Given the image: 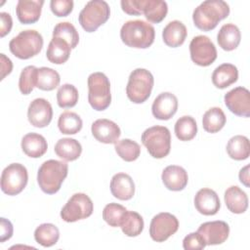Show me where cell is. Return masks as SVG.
<instances>
[{"instance_id": "obj_1", "label": "cell", "mask_w": 250, "mask_h": 250, "mask_svg": "<svg viewBox=\"0 0 250 250\" xmlns=\"http://www.w3.org/2000/svg\"><path fill=\"white\" fill-rule=\"evenodd\" d=\"M229 15V6L223 0H206L197 6L192 14L194 25L203 31L214 29Z\"/></svg>"}, {"instance_id": "obj_2", "label": "cell", "mask_w": 250, "mask_h": 250, "mask_svg": "<svg viewBox=\"0 0 250 250\" xmlns=\"http://www.w3.org/2000/svg\"><path fill=\"white\" fill-rule=\"evenodd\" d=\"M154 37V27L142 20L128 21L120 29L122 42L131 48L146 49L152 45Z\"/></svg>"}, {"instance_id": "obj_3", "label": "cell", "mask_w": 250, "mask_h": 250, "mask_svg": "<svg viewBox=\"0 0 250 250\" xmlns=\"http://www.w3.org/2000/svg\"><path fill=\"white\" fill-rule=\"evenodd\" d=\"M68 173V165L60 160L50 159L41 164L37 173V183L47 194L58 192Z\"/></svg>"}, {"instance_id": "obj_4", "label": "cell", "mask_w": 250, "mask_h": 250, "mask_svg": "<svg viewBox=\"0 0 250 250\" xmlns=\"http://www.w3.org/2000/svg\"><path fill=\"white\" fill-rule=\"evenodd\" d=\"M42 47L43 37L34 29L21 31L9 43L11 53L21 60H27L36 56L40 53Z\"/></svg>"}, {"instance_id": "obj_5", "label": "cell", "mask_w": 250, "mask_h": 250, "mask_svg": "<svg viewBox=\"0 0 250 250\" xmlns=\"http://www.w3.org/2000/svg\"><path fill=\"white\" fill-rule=\"evenodd\" d=\"M142 143L148 153L157 159L166 157L171 149V134L165 126H152L142 134Z\"/></svg>"}, {"instance_id": "obj_6", "label": "cell", "mask_w": 250, "mask_h": 250, "mask_svg": "<svg viewBox=\"0 0 250 250\" xmlns=\"http://www.w3.org/2000/svg\"><path fill=\"white\" fill-rule=\"evenodd\" d=\"M88 102L98 111L106 109L111 103L110 83L103 72H93L88 77Z\"/></svg>"}, {"instance_id": "obj_7", "label": "cell", "mask_w": 250, "mask_h": 250, "mask_svg": "<svg viewBox=\"0 0 250 250\" xmlns=\"http://www.w3.org/2000/svg\"><path fill=\"white\" fill-rule=\"evenodd\" d=\"M154 79L150 71L146 68L134 69L128 79L126 95L134 104H143L150 96Z\"/></svg>"}, {"instance_id": "obj_8", "label": "cell", "mask_w": 250, "mask_h": 250, "mask_svg": "<svg viewBox=\"0 0 250 250\" xmlns=\"http://www.w3.org/2000/svg\"><path fill=\"white\" fill-rule=\"evenodd\" d=\"M109 16L110 9L105 1L92 0L81 10L78 21L85 31L94 32L109 19Z\"/></svg>"}, {"instance_id": "obj_9", "label": "cell", "mask_w": 250, "mask_h": 250, "mask_svg": "<svg viewBox=\"0 0 250 250\" xmlns=\"http://www.w3.org/2000/svg\"><path fill=\"white\" fill-rule=\"evenodd\" d=\"M94 204L91 198L83 192L74 193L61 210V218L66 223L86 219L92 215Z\"/></svg>"}, {"instance_id": "obj_10", "label": "cell", "mask_w": 250, "mask_h": 250, "mask_svg": "<svg viewBox=\"0 0 250 250\" xmlns=\"http://www.w3.org/2000/svg\"><path fill=\"white\" fill-rule=\"evenodd\" d=\"M28 174L26 168L21 163L8 165L1 175V189L8 195H17L26 187Z\"/></svg>"}, {"instance_id": "obj_11", "label": "cell", "mask_w": 250, "mask_h": 250, "mask_svg": "<svg viewBox=\"0 0 250 250\" xmlns=\"http://www.w3.org/2000/svg\"><path fill=\"white\" fill-rule=\"evenodd\" d=\"M191 61L200 66H208L217 59V50L208 36L197 35L189 43Z\"/></svg>"}, {"instance_id": "obj_12", "label": "cell", "mask_w": 250, "mask_h": 250, "mask_svg": "<svg viewBox=\"0 0 250 250\" xmlns=\"http://www.w3.org/2000/svg\"><path fill=\"white\" fill-rule=\"evenodd\" d=\"M179 229V221L176 216L168 212L155 215L149 225V235L156 242H163L173 235Z\"/></svg>"}, {"instance_id": "obj_13", "label": "cell", "mask_w": 250, "mask_h": 250, "mask_svg": "<svg viewBox=\"0 0 250 250\" xmlns=\"http://www.w3.org/2000/svg\"><path fill=\"white\" fill-rule=\"evenodd\" d=\"M225 104L230 112L237 116H250V93L244 87H236L229 91L224 97Z\"/></svg>"}, {"instance_id": "obj_14", "label": "cell", "mask_w": 250, "mask_h": 250, "mask_svg": "<svg viewBox=\"0 0 250 250\" xmlns=\"http://www.w3.org/2000/svg\"><path fill=\"white\" fill-rule=\"evenodd\" d=\"M27 118L29 123L36 128L48 126L53 118V108L51 104L43 98L33 100L27 108Z\"/></svg>"}, {"instance_id": "obj_15", "label": "cell", "mask_w": 250, "mask_h": 250, "mask_svg": "<svg viewBox=\"0 0 250 250\" xmlns=\"http://www.w3.org/2000/svg\"><path fill=\"white\" fill-rule=\"evenodd\" d=\"M197 232L201 234L206 245H218L228 239L229 227L224 221L206 222L199 226Z\"/></svg>"}, {"instance_id": "obj_16", "label": "cell", "mask_w": 250, "mask_h": 250, "mask_svg": "<svg viewBox=\"0 0 250 250\" xmlns=\"http://www.w3.org/2000/svg\"><path fill=\"white\" fill-rule=\"evenodd\" d=\"M178 109V99L170 92L159 94L153 101L151 105L152 115L159 120H169Z\"/></svg>"}, {"instance_id": "obj_17", "label": "cell", "mask_w": 250, "mask_h": 250, "mask_svg": "<svg viewBox=\"0 0 250 250\" xmlns=\"http://www.w3.org/2000/svg\"><path fill=\"white\" fill-rule=\"evenodd\" d=\"M91 132L94 138L103 144H115L121 135L119 126L106 118L94 121L91 126Z\"/></svg>"}, {"instance_id": "obj_18", "label": "cell", "mask_w": 250, "mask_h": 250, "mask_svg": "<svg viewBox=\"0 0 250 250\" xmlns=\"http://www.w3.org/2000/svg\"><path fill=\"white\" fill-rule=\"evenodd\" d=\"M194 207L202 215H215L221 207L220 198L215 190L207 188H201L194 196Z\"/></svg>"}, {"instance_id": "obj_19", "label": "cell", "mask_w": 250, "mask_h": 250, "mask_svg": "<svg viewBox=\"0 0 250 250\" xmlns=\"http://www.w3.org/2000/svg\"><path fill=\"white\" fill-rule=\"evenodd\" d=\"M164 186L172 191L183 190L188 182V176L187 171L178 165L167 166L161 175Z\"/></svg>"}, {"instance_id": "obj_20", "label": "cell", "mask_w": 250, "mask_h": 250, "mask_svg": "<svg viewBox=\"0 0 250 250\" xmlns=\"http://www.w3.org/2000/svg\"><path fill=\"white\" fill-rule=\"evenodd\" d=\"M43 0H19L16 7L18 20L22 24L36 22L41 15Z\"/></svg>"}, {"instance_id": "obj_21", "label": "cell", "mask_w": 250, "mask_h": 250, "mask_svg": "<svg viewBox=\"0 0 250 250\" xmlns=\"http://www.w3.org/2000/svg\"><path fill=\"white\" fill-rule=\"evenodd\" d=\"M110 191L119 200H129L135 194L133 179L126 173L115 174L110 181Z\"/></svg>"}, {"instance_id": "obj_22", "label": "cell", "mask_w": 250, "mask_h": 250, "mask_svg": "<svg viewBox=\"0 0 250 250\" xmlns=\"http://www.w3.org/2000/svg\"><path fill=\"white\" fill-rule=\"evenodd\" d=\"M227 208L234 214H242L248 208V197L245 191H243L237 186H231L228 188L224 195Z\"/></svg>"}, {"instance_id": "obj_23", "label": "cell", "mask_w": 250, "mask_h": 250, "mask_svg": "<svg viewBox=\"0 0 250 250\" xmlns=\"http://www.w3.org/2000/svg\"><path fill=\"white\" fill-rule=\"evenodd\" d=\"M22 151L31 158H39L45 154L48 148L46 139L37 133H28L21 139Z\"/></svg>"}, {"instance_id": "obj_24", "label": "cell", "mask_w": 250, "mask_h": 250, "mask_svg": "<svg viewBox=\"0 0 250 250\" xmlns=\"http://www.w3.org/2000/svg\"><path fill=\"white\" fill-rule=\"evenodd\" d=\"M187 27L182 21H172L163 28L162 39L167 46L177 48L183 45L187 38Z\"/></svg>"}, {"instance_id": "obj_25", "label": "cell", "mask_w": 250, "mask_h": 250, "mask_svg": "<svg viewBox=\"0 0 250 250\" xmlns=\"http://www.w3.org/2000/svg\"><path fill=\"white\" fill-rule=\"evenodd\" d=\"M238 78V70L234 64L223 63L217 66L212 73V82L215 87L225 89L235 83Z\"/></svg>"}, {"instance_id": "obj_26", "label": "cell", "mask_w": 250, "mask_h": 250, "mask_svg": "<svg viewBox=\"0 0 250 250\" xmlns=\"http://www.w3.org/2000/svg\"><path fill=\"white\" fill-rule=\"evenodd\" d=\"M70 51L71 47L65 40L59 37H53L48 45L46 57L52 63L62 64L68 60Z\"/></svg>"}, {"instance_id": "obj_27", "label": "cell", "mask_w": 250, "mask_h": 250, "mask_svg": "<svg viewBox=\"0 0 250 250\" xmlns=\"http://www.w3.org/2000/svg\"><path fill=\"white\" fill-rule=\"evenodd\" d=\"M241 34L239 28L233 23L224 24L217 35L219 46L225 51H232L236 49L240 43Z\"/></svg>"}, {"instance_id": "obj_28", "label": "cell", "mask_w": 250, "mask_h": 250, "mask_svg": "<svg viewBox=\"0 0 250 250\" xmlns=\"http://www.w3.org/2000/svg\"><path fill=\"white\" fill-rule=\"evenodd\" d=\"M56 154L65 160L74 161L79 158L82 152V146L78 141L71 138H62L55 145Z\"/></svg>"}, {"instance_id": "obj_29", "label": "cell", "mask_w": 250, "mask_h": 250, "mask_svg": "<svg viewBox=\"0 0 250 250\" xmlns=\"http://www.w3.org/2000/svg\"><path fill=\"white\" fill-rule=\"evenodd\" d=\"M227 152L231 159H247L250 154V145L248 138L242 135L231 137L227 144Z\"/></svg>"}, {"instance_id": "obj_30", "label": "cell", "mask_w": 250, "mask_h": 250, "mask_svg": "<svg viewBox=\"0 0 250 250\" xmlns=\"http://www.w3.org/2000/svg\"><path fill=\"white\" fill-rule=\"evenodd\" d=\"M226 121L227 118L222 108L214 106L203 114L202 126L206 132L214 134L224 128Z\"/></svg>"}, {"instance_id": "obj_31", "label": "cell", "mask_w": 250, "mask_h": 250, "mask_svg": "<svg viewBox=\"0 0 250 250\" xmlns=\"http://www.w3.org/2000/svg\"><path fill=\"white\" fill-rule=\"evenodd\" d=\"M119 227L125 235L130 237L138 236L144 229L143 217L135 211L127 210L123 215Z\"/></svg>"}, {"instance_id": "obj_32", "label": "cell", "mask_w": 250, "mask_h": 250, "mask_svg": "<svg viewBox=\"0 0 250 250\" xmlns=\"http://www.w3.org/2000/svg\"><path fill=\"white\" fill-rule=\"evenodd\" d=\"M168 13V6L162 0H145L143 14L152 23L161 22Z\"/></svg>"}, {"instance_id": "obj_33", "label": "cell", "mask_w": 250, "mask_h": 250, "mask_svg": "<svg viewBox=\"0 0 250 250\" xmlns=\"http://www.w3.org/2000/svg\"><path fill=\"white\" fill-rule=\"evenodd\" d=\"M60 238L59 229L50 223L41 224L34 231V239L43 247H51L55 245Z\"/></svg>"}, {"instance_id": "obj_34", "label": "cell", "mask_w": 250, "mask_h": 250, "mask_svg": "<svg viewBox=\"0 0 250 250\" xmlns=\"http://www.w3.org/2000/svg\"><path fill=\"white\" fill-rule=\"evenodd\" d=\"M176 137L183 142L192 140L197 133V124L193 117L189 115H184L180 117L174 127Z\"/></svg>"}, {"instance_id": "obj_35", "label": "cell", "mask_w": 250, "mask_h": 250, "mask_svg": "<svg viewBox=\"0 0 250 250\" xmlns=\"http://www.w3.org/2000/svg\"><path fill=\"white\" fill-rule=\"evenodd\" d=\"M61 81L58 71L51 67L42 66L37 69L36 87L43 91H52L56 89Z\"/></svg>"}, {"instance_id": "obj_36", "label": "cell", "mask_w": 250, "mask_h": 250, "mask_svg": "<svg viewBox=\"0 0 250 250\" xmlns=\"http://www.w3.org/2000/svg\"><path fill=\"white\" fill-rule=\"evenodd\" d=\"M81 117L72 111L62 112L58 120L59 130L64 135H74L82 129Z\"/></svg>"}, {"instance_id": "obj_37", "label": "cell", "mask_w": 250, "mask_h": 250, "mask_svg": "<svg viewBox=\"0 0 250 250\" xmlns=\"http://www.w3.org/2000/svg\"><path fill=\"white\" fill-rule=\"evenodd\" d=\"M114 148L118 156L127 162H132L138 159L141 154L140 145L130 139H123L114 144Z\"/></svg>"}, {"instance_id": "obj_38", "label": "cell", "mask_w": 250, "mask_h": 250, "mask_svg": "<svg viewBox=\"0 0 250 250\" xmlns=\"http://www.w3.org/2000/svg\"><path fill=\"white\" fill-rule=\"evenodd\" d=\"M53 37H59L65 40L71 49H74L79 42V35L74 25L68 21L59 22L53 30Z\"/></svg>"}, {"instance_id": "obj_39", "label": "cell", "mask_w": 250, "mask_h": 250, "mask_svg": "<svg viewBox=\"0 0 250 250\" xmlns=\"http://www.w3.org/2000/svg\"><path fill=\"white\" fill-rule=\"evenodd\" d=\"M78 98V90L72 84H63L57 92V102L62 108L73 107L77 104Z\"/></svg>"}, {"instance_id": "obj_40", "label": "cell", "mask_w": 250, "mask_h": 250, "mask_svg": "<svg viewBox=\"0 0 250 250\" xmlns=\"http://www.w3.org/2000/svg\"><path fill=\"white\" fill-rule=\"evenodd\" d=\"M37 69L34 65H27L21 70L19 78V89L21 94L28 95L36 87Z\"/></svg>"}, {"instance_id": "obj_41", "label": "cell", "mask_w": 250, "mask_h": 250, "mask_svg": "<svg viewBox=\"0 0 250 250\" xmlns=\"http://www.w3.org/2000/svg\"><path fill=\"white\" fill-rule=\"evenodd\" d=\"M127 209L118 203H109L103 210V219L110 227L116 228L120 226L121 220Z\"/></svg>"}, {"instance_id": "obj_42", "label": "cell", "mask_w": 250, "mask_h": 250, "mask_svg": "<svg viewBox=\"0 0 250 250\" xmlns=\"http://www.w3.org/2000/svg\"><path fill=\"white\" fill-rule=\"evenodd\" d=\"M50 8L55 16L66 17L73 10V1L71 0H52L50 2Z\"/></svg>"}, {"instance_id": "obj_43", "label": "cell", "mask_w": 250, "mask_h": 250, "mask_svg": "<svg viewBox=\"0 0 250 250\" xmlns=\"http://www.w3.org/2000/svg\"><path fill=\"white\" fill-rule=\"evenodd\" d=\"M206 243L200 233L190 232L183 240V247L185 250H201L205 248Z\"/></svg>"}, {"instance_id": "obj_44", "label": "cell", "mask_w": 250, "mask_h": 250, "mask_svg": "<svg viewBox=\"0 0 250 250\" xmlns=\"http://www.w3.org/2000/svg\"><path fill=\"white\" fill-rule=\"evenodd\" d=\"M145 0H122L120 2L122 11L131 16H140L143 14Z\"/></svg>"}, {"instance_id": "obj_45", "label": "cell", "mask_w": 250, "mask_h": 250, "mask_svg": "<svg viewBox=\"0 0 250 250\" xmlns=\"http://www.w3.org/2000/svg\"><path fill=\"white\" fill-rule=\"evenodd\" d=\"M13 235V225L12 223L5 219L1 218L0 220V242H4L10 239Z\"/></svg>"}, {"instance_id": "obj_46", "label": "cell", "mask_w": 250, "mask_h": 250, "mask_svg": "<svg viewBox=\"0 0 250 250\" xmlns=\"http://www.w3.org/2000/svg\"><path fill=\"white\" fill-rule=\"evenodd\" d=\"M0 19H1V24H0V36L4 37L6 36L12 29L13 26V20L10 14L6 12L0 13Z\"/></svg>"}, {"instance_id": "obj_47", "label": "cell", "mask_w": 250, "mask_h": 250, "mask_svg": "<svg viewBox=\"0 0 250 250\" xmlns=\"http://www.w3.org/2000/svg\"><path fill=\"white\" fill-rule=\"evenodd\" d=\"M0 58H1V80H3L8 74L12 72L13 63H12V61L5 56V54H1Z\"/></svg>"}, {"instance_id": "obj_48", "label": "cell", "mask_w": 250, "mask_h": 250, "mask_svg": "<svg viewBox=\"0 0 250 250\" xmlns=\"http://www.w3.org/2000/svg\"><path fill=\"white\" fill-rule=\"evenodd\" d=\"M239 181L241 184H243L245 187L249 188V165L244 166L242 169H240L239 171Z\"/></svg>"}]
</instances>
